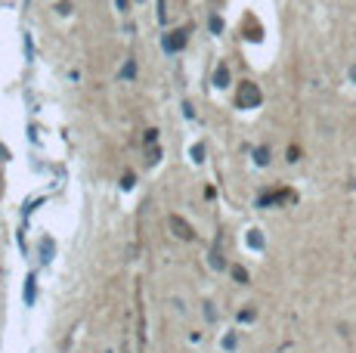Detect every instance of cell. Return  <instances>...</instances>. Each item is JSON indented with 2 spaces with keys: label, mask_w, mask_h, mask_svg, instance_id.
Returning a JSON list of instances; mask_svg holds the SVG:
<instances>
[{
  "label": "cell",
  "mask_w": 356,
  "mask_h": 353,
  "mask_svg": "<svg viewBox=\"0 0 356 353\" xmlns=\"http://www.w3.org/2000/svg\"><path fill=\"white\" fill-rule=\"evenodd\" d=\"M263 102V93L254 81H242L239 84V93H236V105L239 108H257Z\"/></svg>",
  "instance_id": "1"
},
{
  "label": "cell",
  "mask_w": 356,
  "mask_h": 353,
  "mask_svg": "<svg viewBox=\"0 0 356 353\" xmlns=\"http://www.w3.org/2000/svg\"><path fill=\"white\" fill-rule=\"evenodd\" d=\"M186 44H189V28H176V31L164 34V50L167 53H180Z\"/></svg>",
  "instance_id": "2"
},
{
  "label": "cell",
  "mask_w": 356,
  "mask_h": 353,
  "mask_svg": "<svg viewBox=\"0 0 356 353\" xmlns=\"http://www.w3.org/2000/svg\"><path fill=\"white\" fill-rule=\"evenodd\" d=\"M297 195L291 192V189H279V192H263L260 198H257V204L260 208H273V204H282V201H294Z\"/></svg>",
  "instance_id": "3"
},
{
  "label": "cell",
  "mask_w": 356,
  "mask_h": 353,
  "mask_svg": "<svg viewBox=\"0 0 356 353\" xmlns=\"http://www.w3.org/2000/svg\"><path fill=\"white\" fill-rule=\"evenodd\" d=\"M167 226H170V229L176 232V239H183V242L195 239V229L189 226V223H186V220H183L180 214H170V217H167Z\"/></svg>",
  "instance_id": "4"
},
{
  "label": "cell",
  "mask_w": 356,
  "mask_h": 353,
  "mask_svg": "<svg viewBox=\"0 0 356 353\" xmlns=\"http://www.w3.org/2000/svg\"><path fill=\"white\" fill-rule=\"evenodd\" d=\"M214 87H229V68L226 65H217V71H214Z\"/></svg>",
  "instance_id": "5"
},
{
  "label": "cell",
  "mask_w": 356,
  "mask_h": 353,
  "mask_svg": "<svg viewBox=\"0 0 356 353\" xmlns=\"http://www.w3.org/2000/svg\"><path fill=\"white\" fill-rule=\"evenodd\" d=\"M133 74H136V62H133V59H127V62H124V68L118 71V78H121V81H130Z\"/></svg>",
  "instance_id": "6"
},
{
  "label": "cell",
  "mask_w": 356,
  "mask_h": 353,
  "mask_svg": "<svg viewBox=\"0 0 356 353\" xmlns=\"http://www.w3.org/2000/svg\"><path fill=\"white\" fill-rule=\"evenodd\" d=\"M254 161L263 167V164H270V146H257L254 149Z\"/></svg>",
  "instance_id": "7"
},
{
  "label": "cell",
  "mask_w": 356,
  "mask_h": 353,
  "mask_svg": "<svg viewBox=\"0 0 356 353\" xmlns=\"http://www.w3.org/2000/svg\"><path fill=\"white\" fill-rule=\"evenodd\" d=\"M248 245H251V248H263V236H260V229H251V232H248Z\"/></svg>",
  "instance_id": "8"
},
{
  "label": "cell",
  "mask_w": 356,
  "mask_h": 353,
  "mask_svg": "<svg viewBox=\"0 0 356 353\" xmlns=\"http://www.w3.org/2000/svg\"><path fill=\"white\" fill-rule=\"evenodd\" d=\"M211 267H214V270H223V267H226V260H223V254H220L217 248L211 251Z\"/></svg>",
  "instance_id": "9"
},
{
  "label": "cell",
  "mask_w": 356,
  "mask_h": 353,
  "mask_svg": "<svg viewBox=\"0 0 356 353\" xmlns=\"http://www.w3.org/2000/svg\"><path fill=\"white\" fill-rule=\"evenodd\" d=\"M233 279H236L239 285H245V282H248V270H245V267H233Z\"/></svg>",
  "instance_id": "10"
},
{
  "label": "cell",
  "mask_w": 356,
  "mask_h": 353,
  "mask_svg": "<svg viewBox=\"0 0 356 353\" xmlns=\"http://www.w3.org/2000/svg\"><path fill=\"white\" fill-rule=\"evenodd\" d=\"M245 37H251V41H260V25L254 22V19H251V25H248V34Z\"/></svg>",
  "instance_id": "11"
},
{
  "label": "cell",
  "mask_w": 356,
  "mask_h": 353,
  "mask_svg": "<svg viewBox=\"0 0 356 353\" xmlns=\"http://www.w3.org/2000/svg\"><path fill=\"white\" fill-rule=\"evenodd\" d=\"M208 25H211L214 34H220V31H223V19H220V16H211V22H208Z\"/></svg>",
  "instance_id": "12"
},
{
  "label": "cell",
  "mask_w": 356,
  "mask_h": 353,
  "mask_svg": "<svg viewBox=\"0 0 356 353\" xmlns=\"http://www.w3.org/2000/svg\"><path fill=\"white\" fill-rule=\"evenodd\" d=\"M254 316H257V310L248 307V310H242V313H239V322H254Z\"/></svg>",
  "instance_id": "13"
},
{
  "label": "cell",
  "mask_w": 356,
  "mask_h": 353,
  "mask_svg": "<svg viewBox=\"0 0 356 353\" xmlns=\"http://www.w3.org/2000/svg\"><path fill=\"white\" fill-rule=\"evenodd\" d=\"M192 161H205V146H192Z\"/></svg>",
  "instance_id": "14"
},
{
  "label": "cell",
  "mask_w": 356,
  "mask_h": 353,
  "mask_svg": "<svg viewBox=\"0 0 356 353\" xmlns=\"http://www.w3.org/2000/svg\"><path fill=\"white\" fill-rule=\"evenodd\" d=\"M25 301H28V304L34 301V276L28 279V285H25Z\"/></svg>",
  "instance_id": "15"
},
{
  "label": "cell",
  "mask_w": 356,
  "mask_h": 353,
  "mask_svg": "<svg viewBox=\"0 0 356 353\" xmlns=\"http://www.w3.org/2000/svg\"><path fill=\"white\" fill-rule=\"evenodd\" d=\"M146 158H149V164H158V158H161V152H158V149L152 146V149H149V155H146Z\"/></svg>",
  "instance_id": "16"
},
{
  "label": "cell",
  "mask_w": 356,
  "mask_h": 353,
  "mask_svg": "<svg viewBox=\"0 0 356 353\" xmlns=\"http://www.w3.org/2000/svg\"><path fill=\"white\" fill-rule=\"evenodd\" d=\"M41 254H47V260H50V254H53V242H50V239L41 242Z\"/></svg>",
  "instance_id": "17"
},
{
  "label": "cell",
  "mask_w": 356,
  "mask_h": 353,
  "mask_svg": "<svg viewBox=\"0 0 356 353\" xmlns=\"http://www.w3.org/2000/svg\"><path fill=\"white\" fill-rule=\"evenodd\" d=\"M300 158V149L297 146H288V161H297Z\"/></svg>",
  "instance_id": "18"
},
{
  "label": "cell",
  "mask_w": 356,
  "mask_h": 353,
  "mask_svg": "<svg viewBox=\"0 0 356 353\" xmlns=\"http://www.w3.org/2000/svg\"><path fill=\"white\" fill-rule=\"evenodd\" d=\"M223 347H226V350H233V347H236V334H226V341H223Z\"/></svg>",
  "instance_id": "19"
},
{
  "label": "cell",
  "mask_w": 356,
  "mask_h": 353,
  "mask_svg": "<svg viewBox=\"0 0 356 353\" xmlns=\"http://www.w3.org/2000/svg\"><path fill=\"white\" fill-rule=\"evenodd\" d=\"M164 7H167L164 0H158V22H164Z\"/></svg>",
  "instance_id": "20"
},
{
  "label": "cell",
  "mask_w": 356,
  "mask_h": 353,
  "mask_svg": "<svg viewBox=\"0 0 356 353\" xmlns=\"http://www.w3.org/2000/svg\"><path fill=\"white\" fill-rule=\"evenodd\" d=\"M155 140H158V130H155V127L146 130V143H155Z\"/></svg>",
  "instance_id": "21"
},
{
  "label": "cell",
  "mask_w": 356,
  "mask_h": 353,
  "mask_svg": "<svg viewBox=\"0 0 356 353\" xmlns=\"http://www.w3.org/2000/svg\"><path fill=\"white\" fill-rule=\"evenodd\" d=\"M121 186H124V189H130V186H133V174H124V183Z\"/></svg>",
  "instance_id": "22"
},
{
  "label": "cell",
  "mask_w": 356,
  "mask_h": 353,
  "mask_svg": "<svg viewBox=\"0 0 356 353\" xmlns=\"http://www.w3.org/2000/svg\"><path fill=\"white\" fill-rule=\"evenodd\" d=\"M56 10H59V13H62V16H68V13H71V4H59V7H56Z\"/></svg>",
  "instance_id": "23"
},
{
  "label": "cell",
  "mask_w": 356,
  "mask_h": 353,
  "mask_svg": "<svg viewBox=\"0 0 356 353\" xmlns=\"http://www.w3.org/2000/svg\"><path fill=\"white\" fill-rule=\"evenodd\" d=\"M127 4H130V0H115V7H118V10H127Z\"/></svg>",
  "instance_id": "24"
},
{
  "label": "cell",
  "mask_w": 356,
  "mask_h": 353,
  "mask_svg": "<svg viewBox=\"0 0 356 353\" xmlns=\"http://www.w3.org/2000/svg\"><path fill=\"white\" fill-rule=\"evenodd\" d=\"M350 81H353V84H356V62H353V65H350Z\"/></svg>",
  "instance_id": "25"
},
{
  "label": "cell",
  "mask_w": 356,
  "mask_h": 353,
  "mask_svg": "<svg viewBox=\"0 0 356 353\" xmlns=\"http://www.w3.org/2000/svg\"><path fill=\"white\" fill-rule=\"evenodd\" d=\"M0 158H7V149L4 146H0Z\"/></svg>",
  "instance_id": "26"
}]
</instances>
